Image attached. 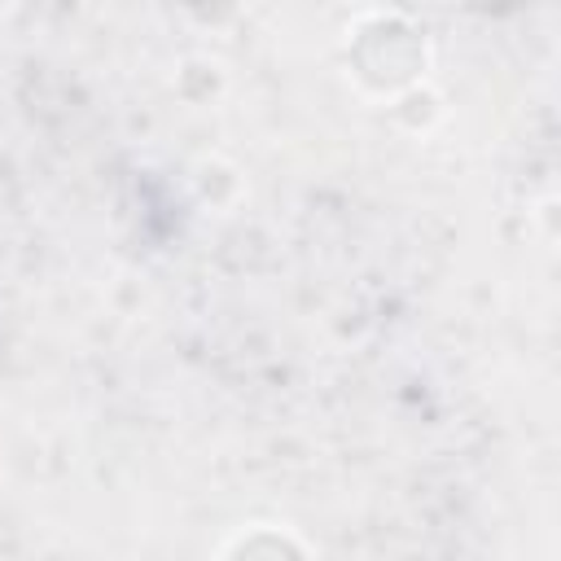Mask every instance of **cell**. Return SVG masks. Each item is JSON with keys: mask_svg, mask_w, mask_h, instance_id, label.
I'll use <instances>...</instances> for the list:
<instances>
[{"mask_svg": "<svg viewBox=\"0 0 561 561\" xmlns=\"http://www.w3.org/2000/svg\"><path fill=\"white\" fill-rule=\"evenodd\" d=\"M386 39H390V44L381 48L368 31H359L355 53H351L355 75H359L368 88H377V92H394V88L412 83V79L425 70V39H421L412 26H403L399 18H386Z\"/></svg>", "mask_w": 561, "mask_h": 561, "instance_id": "obj_1", "label": "cell"}, {"mask_svg": "<svg viewBox=\"0 0 561 561\" xmlns=\"http://www.w3.org/2000/svg\"><path fill=\"white\" fill-rule=\"evenodd\" d=\"M224 561H307V552H302V543L294 535L272 530V526H254V530L232 539Z\"/></svg>", "mask_w": 561, "mask_h": 561, "instance_id": "obj_2", "label": "cell"}]
</instances>
